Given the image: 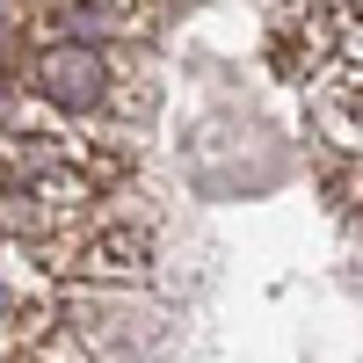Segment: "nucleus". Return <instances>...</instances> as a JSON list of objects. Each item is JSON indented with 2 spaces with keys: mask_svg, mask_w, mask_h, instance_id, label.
<instances>
[{
  "mask_svg": "<svg viewBox=\"0 0 363 363\" xmlns=\"http://www.w3.org/2000/svg\"><path fill=\"white\" fill-rule=\"evenodd\" d=\"M37 80H44L51 102H66V109H95L102 87H109V66H102L87 44H51V51L37 58Z\"/></svg>",
  "mask_w": 363,
  "mask_h": 363,
  "instance_id": "1",
  "label": "nucleus"
}]
</instances>
